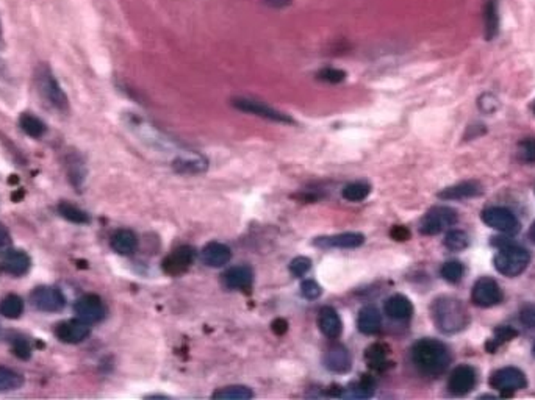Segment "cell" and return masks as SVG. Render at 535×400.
<instances>
[{"label":"cell","instance_id":"1","mask_svg":"<svg viewBox=\"0 0 535 400\" xmlns=\"http://www.w3.org/2000/svg\"><path fill=\"white\" fill-rule=\"evenodd\" d=\"M412 362L421 374L438 377L446 373L451 364V352L442 341L424 338L412 347Z\"/></svg>","mask_w":535,"mask_h":400},{"label":"cell","instance_id":"2","mask_svg":"<svg viewBox=\"0 0 535 400\" xmlns=\"http://www.w3.org/2000/svg\"><path fill=\"white\" fill-rule=\"evenodd\" d=\"M432 320L444 335L459 333L468 324V313L459 298L442 296L432 302Z\"/></svg>","mask_w":535,"mask_h":400},{"label":"cell","instance_id":"3","mask_svg":"<svg viewBox=\"0 0 535 400\" xmlns=\"http://www.w3.org/2000/svg\"><path fill=\"white\" fill-rule=\"evenodd\" d=\"M529 263H531L529 252L520 246L510 244V242H503L493 258L494 269L505 277H518L527 269Z\"/></svg>","mask_w":535,"mask_h":400},{"label":"cell","instance_id":"4","mask_svg":"<svg viewBox=\"0 0 535 400\" xmlns=\"http://www.w3.org/2000/svg\"><path fill=\"white\" fill-rule=\"evenodd\" d=\"M36 83H38V89L41 95L46 100L47 104H50L61 113H65L69 110V100H67V95L65 94L63 89H61L60 83L56 82V78L54 77L50 67L46 64L39 66V69L36 72Z\"/></svg>","mask_w":535,"mask_h":400},{"label":"cell","instance_id":"5","mask_svg":"<svg viewBox=\"0 0 535 400\" xmlns=\"http://www.w3.org/2000/svg\"><path fill=\"white\" fill-rule=\"evenodd\" d=\"M457 211L449 207H433L424 214L420 222V233L433 236L444 232L457 222Z\"/></svg>","mask_w":535,"mask_h":400},{"label":"cell","instance_id":"6","mask_svg":"<svg viewBox=\"0 0 535 400\" xmlns=\"http://www.w3.org/2000/svg\"><path fill=\"white\" fill-rule=\"evenodd\" d=\"M481 219L487 227L505 235H516L521 228L520 221H518L515 214L504 207L486 208L481 214Z\"/></svg>","mask_w":535,"mask_h":400},{"label":"cell","instance_id":"7","mask_svg":"<svg viewBox=\"0 0 535 400\" xmlns=\"http://www.w3.org/2000/svg\"><path fill=\"white\" fill-rule=\"evenodd\" d=\"M490 385L493 390L499 391L504 397H509L516 391L526 388L527 380L525 373H521L518 368H503L494 370L490 377Z\"/></svg>","mask_w":535,"mask_h":400},{"label":"cell","instance_id":"8","mask_svg":"<svg viewBox=\"0 0 535 400\" xmlns=\"http://www.w3.org/2000/svg\"><path fill=\"white\" fill-rule=\"evenodd\" d=\"M32 305L43 313H58L66 305V297L58 288L49 285L38 286L30 294Z\"/></svg>","mask_w":535,"mask_h":400},{"label":"cell","instance_id":"9","mask_svg":"<svg viewBox=\"0 0 535 400\" xmlns=\"http://www.w3.org/2000/svg\"><path fill=\"white\" fill-rule=\"evenodd\" d=\"M504 294L497 280L492 277L479 279L471 291V301L479 308H492L503 302Z\"/></svg>","mask_w":535,"mask_h":400},{"label":"cell","instance_id":"10","mask_svg":"<svg viewBox=\"0 0 535 400\" xmlns=\"http://www.w3.org/2000/svg\"><path fill=\"white\" fill-rule=\"evenodd\" d=\"M232 105L236 110L244 111V113H251L253 116L263 117V119H269L273 122H279V123H293L295 121L291 119L288 115L282 113L279 110L273 108L263 102H258V100L253 99H246V97H236L232 100Z\"/></svg>","mask_w":535,"mask_h":400},{"label":"cell","instance_id":"11","mask_svg":"<svg viewBox=\"0 0 535 400\" xmlns=\"http://www.w3.org/2000/svg\"><path fill=\"white\" fill-rule=\"evenodd\" d=\"M74 311L78 319L88 324H98L106 316V307L102 298L95 294L82 296L74 303Z\"/></svg>","mask_w":535,"mask_h":400},{"label":"cell","instance_id":"12","mask_svg":"<svg viewBox=\"0 0 535 400\" xmlns=\"http://www.w3.org/2000/svg\"><path fill=\"white\" fill-rule=\"evenodd\" d=\"M91 333V327L82 319H67L55 327V336L66 344H80Z\"/></svg>","mask_w":535,"mask_h":400},{"label":"cell","instance_id":"13","mask_svg":"<svg viewBox=\"0 0 535 400\" xmlns=\"http://www.w3.org/2000/svg\"><path fill=\"white\" fill-rule=\"evenodd\" d=\"M194 261V249L190 246H182L179 249L172 250V253L163 260L161 268L165 270V274L177 277L188 270V268Z\"/></svg>","mask_w":535,"mask_h":400},{"label":"cell","instance_id":"14","mask_svg":"<svg viewBox=\"0 0 535 400\" xmlns=\"http://www.w3.org/2000/svg\"><path fill=\"white\" fill-rule=\"evenodd\" d=\"M476 370L468 364H462L457 366V368L449 374L448 390L451 394H454V396H465V394H468L473 388L476 386Z\"/></svg>","mask_w":535,"mask_h":400},{"label":"cell","instance_id":"15","mask_svg":"<svg viewBox=\"0 0 535 400\" xmlns=\"http://www.w3.org/2000/svg\"><path fill=\"white\" fill-rule=\"evenodd\" d=\"M365 242V236L358 232L338 233L332 236H319L313 244L319 249H357Z\"/></svg>","mask_w":535,"mask_h":400},{"label":"cell","instance_id":"16","mask_svg":"<svg viewBox=\"0 0 535 400\" xmlns=\"http://www.w3.org/2000/svg\"><path fill=\"white\" fill-rule=\"evenodd\" d=\"M324 368L334 374H348L352 368V358L348 349L341 344L330 346L323 357Z\"/></svg>","mask_w":535,"mask_h":400},{"label":"cell","instance_id":"17","mask_svg":"<svg viewBox=\"0 0 535 400\" xmlns=\"http://www.w3.org/2000/svg\"><path fill=\"white\" fill-rule=\"evenodd\" d=\"M202 263L207 264L208 268H223L232 258V250L223 242L212 241L202 249L201 252Z\"/></svg>","mask_w":535,"mask_h":400},{"label":"cell","instance_id":"18","mask_svg":"<svg viewBox=\"0 0 535 400\" xmlns=\"http://www.w3.org/2000/svg\"><path fill=\"white\" fill-rule=\"evenodd\" d=\"M318 325L321 333L328 336L329 340H337L343 331V322L338 314L332 307H323L318 316Z\"/></svg>","mask_w":535,"mask_h":400},{"label":"cell","instance_id":"19","mask_svg":"<svg viewBox=\"0 0 535 400\" xmlns=\"http://www.w3.org/2000/svg\"><path fill=\"white\" fill-rule=\"evenodd\" d=\"M224 285L229 290L244 291L249 290L253 281V272L249 266H235L230 268L224 275Z\"/></svg>","mask_w":535,"mask_h":400},{"label":"cell","instance_id":"20","mask_svg":"<svg viewBox=\"0 0 535 400\" xmlns=\"http://www.w3.org/2000/svg\"><path fill=\"white\" fill-rule=\"evenodd\" d=\"M482 193V187L479 182L475 180H468V182H462L454 185V187L444 188L438 193V197L443 200H464L470 199V197H476Z\"/></svg>","mask_w":535,"mask_h":400},{"label":"cell","instance_id":"21","mask_svg":"<svg viewBox=\"0 0 535 400\" xmlns=\"http://www.w3.org/2000/svg\"><path fill=\"white\" fill-rule=\"evenodd\" d=\"M30 266L32 260L24 250H10L2 261V269L13 277H21V275L27 274Z\"/></svg>","mask_w":535,"mask_h":400},{"label":"cell","instance_id":"22","mask_svg":"<svg viewBox=\"0 0 535 400\" xmlns=\"http://www.w3.org/2000/svg\"><path fill=\"white\" fill-rule=\"evenodd\" d=\"M357 327L360 333L366 336L379 333L382 327V316L380 311L374 305H366L360 309L358 318H357Z\"/></svg>","mask_w":535,"mask_h":400},{"label":"cell","instance_id":"23","mask_svg":"<svg viewBox=\"0 0 535 400\" xmlns=\"http://www.w3.org/2000/svg\"><path fill=\"white\" fill-rule=\"evenodd\" d=\"M385 313L394 320H409L413 314V305L407 297L402 294H394L388 297L384 305Z\"/></svg>","mask_w":535,"mask_h":400},{"label":"cell","instance_id":"24","mask_svg":"<svg viewBox=\"0 0 535 400\" xmlns=\"http://www.w3.org/2000/svg\"><path fill=\"white\" fill-rule=\"evenodd\" d=\"M110 246L111 249L116 253H119V255H132L138 247V238L132 230L122 228L117 230V232H115V235L111 236Z\"/></svg>","mask_w":535,"mask_h":400},{"label":"cell","instance_id":"25","mask_svg":"<svg viewBox=\"0 0 535 400\" xmlns=\"http://www.w3.org/2000/svg\"><path fill=\"white\" fill-rule=\"evenodd\" d=\"M376 383L369 377H362L358 381H354L346 388H341L340 396L343 399H369L373 397Z\"/></svg>","mask_w":535,"mask_h":400},{"label":"cell","instance_id":"26","mask_svg":"<svg viewBox=\"0 0 535 400\" xmlns=\"http://www.w3.org/2000/svg\"><path fill=\"white\" fill-rule=\"evenodd\" d=\"M483 32H486L487 41H492V39L497 38L498 35V0H486V3H483Z\"/></svg>","mask_w":535,"mask_h":400},{"label":"cell","instance_id":"27","mask_svg":"<svg viewBox=\"0 0 535 400\" xmlns=\"http://www.w3.org/2000/svg\"><path fill=\"white\" fill-rule=\"evenodd\" d=\"M19 126L22 128V132L27 133L30 138L39 139L46 134V123H44L39 117L33 116L32 113H22L19 117Z\"/></svg>","mask_w":535,"mask_h":400},{"label":"cell","instance_id":"28","mask_svg":"<svg viewBox=\"0 0 535 400\" xmlns=\"http://www.w3.org/2000/svg\"><path fill=\"white\" fill-rule=\"evenodd\" d=\"M213 399L218 400H251L253 399V391L249 386L230 385L223 386L213 392Z\"/></svg>","mask_w":535,"mask_h":400},{"label":"cell","instance_id":"29","mask_svg":"<svg viewBox=\"0 0 535 400\" xmlns=\"http://www.w3.org/2000/svg\"><path fill=\"white\" fill-rule=\"evenodd\" d=\"M174 169L180 174H199L207 169V160L201 155L180 156L174 161Z\"/></svg>","mask_w":535,"mask_h":400},{"label":"cell","instance_id":"30","mask_svg":"<svg viewBox=\"0 0 535 400\" xmlns=\"http://www.w3.org/2000/svg\"><path fill=\"white\" fill-rule=\"evenodd\" d=\"M24 311V301L18 294H8L0 302V314L7 319H18Z\"/></svg>","mask_w":535,"mask_h":400},{"label":"cell","instance_id":"31","mask_svg":"<svg viewBox=\"0 0 535 400\" xmlns=\"http://www.w3.org/2000/svg\"><path fill=\"white\" fill-rule=\"evenodd\" d=\"M516 336H518V331L515 329H512V327H507V325L498 327V329L493 331V336L486 342V349L490 353H493L498 347L512 341Z\"/></svg>","mask_w":535,"mask_h":400},{"label":"cell","instance_id":"32","mask_svg":"<svg viewBox=\"0 0 535 400\" xmlns=\"http://www.w3.org/2000/svg\"><path fill=\"white\" fill-rule=\"evenodd\" d=\"M24 385V377L16 370L0 366V392L16 391Z\"/></svg>","mask_w":535,"mask_h":400},{"label":"cell","instance_id":"33","mask_svg":"<svg viewBox=\"0 0 535 400\" xmlns=\"http://www.w3.org/2000/svg\"><path fill=\"white\" fill-rule=\"evenodd\" d=\"M58 214L63 219H66V221H69L72 224H88L89 222V216L87 211L80 210V208L69 204V202H60L58 204Z\"/></svg>","mask_w":535,"mask_h":400},{"label":"cell","instance_id":"34","mask_svg":"<svg viewBox=\"0 0 535 400\" xmlns=\"http://www.w3.org/2000/svg\"><path fill=\"white\" fill-rule=\"evenodd\" d=\"M365 358L368 362L369 368H373L376 370H382L388 364L387 360V349L382 344H373L366 349L365 352Z\"/></svg>","mask_w":535,"mask_h":400},{"label":"cell","instance_id":"35","mask_svg":"<svg viewBox=\"0 0 535 400\" xmlns=\"http://www.w3.org/2000/svg\"><path fill=\"white\" fill-rule=\"evenodd\" d=\"M442 277L448 281V283H459V281L464 279L465 275V266L464 263L459 260H449L442 266L440 270Z\"/></svg>","mask_w":535,"mask_h":400},{"label":"cell","instance_id":"36","mask_svg":"<svg viewBox=\"0 0 535 400\" xmlns=\"http://www.w3.org/2000/svg\"><path fill=\"white\" fill-rule=\"evenodd\" d=\"M371 193V187L368 183H349L348 187L343 189V199H346L348 202H362Z\"/></svg>","mask_w":535,"mask_h":400},{"label":"cell","instance_id":"37","mask_svg":"<svg viewBox=\"0 0 535 400\" xmlns=\"http://www.w3.org/2000/svg\"><path fill=\"white\" fill-rule=\"evenodd\" d=\"M470 244V238L468 235L462 230H451V232L446 235L444 238V247L451 252H462L465 250Z\"/></svg>","mask_w":535,"mask_h":400},{"label":"cell","instance_id":"38","mask_svg":"<svg viewBox=\"0 0 535 400\" xmlns=\"http://www.w3.org/2000/svg\"><path fill=\"white\" fill-rule=\"evenodd\" d=\"M518 156L523 163H529L532 165L535 163V139L529 138V139H523L520 144H518Z\"/></svg>","mask_w":535,"mask_h":400},{"label":"cell","instance_id":"39","mask_svg":"<svg viewBox=\"0 0 535 400\" xmlns=\"http://www.w3.org/2000/svg\"><path fill=\"white\" fill-rule=\"evenodd\" d=\"M317 77L319 78L321 82L337 84V83H341L343 80H345L346 72L341 71V69H335V67H324V69H321L318 72Z\"/></svg>","mask_w":535,"mask_h":400},{"label":"cell","instance_id":"40","mask_svg":"<svg viewBox=\"0 0 535 400\" xmlns=\"http://www.w3.org/2000/svg\"><path fill=\"white\" fill-rule=\"evenodd\" d=\"M310 269H312V260L307 257H296L295 260L290 263V272L293 277L296 279L304 277Z\"/></svg>","mask_w":535,"mask_h":400},{"label":"cell","instance_id":"41","mask_svg":"<svg viewBox=\"0 0 535 400\" xmlns=\"http://www.w3.org/2000/svg\"><path fill=\"white\" fill-rule=\"evenodd\" d=\"M11 346H13V352L19 360H30L32 347H30V342H28L25 338H22V336L13 338Z\"/></svg>","mask_w":535,"mask_h":400},{"label":"cell","instance_id":"42","mask_svg":"<svg viewBox=\"0 0 535 400\" xmlns=\"http://www.w3.org/2000/svg\"><path fill=\"white\" fill-rule=\"evenodd\" d=\"M520 322L529 330H535V303H525L520 308Z\"/></svg>","mask_w":535,"mask_h":400},{"label":"cell","instance_id":"43","mask_svg":"<svg viewBox=\"0 0 535 400\" xmlns=\"http://www.w3.org/2000/svg\"><path fill=\"white\" fill-rule=\"evenodd\" d=\"M301 294L302 297L308 298V301H315V298H318L323 294V288H321V285L317 283L315 280H306L302 281L301 285Z\"/></svg>","mask_w":535,"mask_h":400},{"label":"cell","instance_id":"44","mask_svg":"<svg viewBox=\"0 0 535 400\" xmlns=\"http://www.w3.org/2000/svg\"><path fill=\"white\" fill-rule=\"evenodd\" d=\"M13 247V239H11L10 230L7 225L0 222V258H3Z\"/></svg>","mask_w":535,"mask_h":400},{"label":"cell","instance_id":"45","mask_svg":"<svg viewBox=\"0 0 535 400\" xmlns=\"http://www.w3.org/2000/svg\"><path fill=\"white\" fill-rule=\"evenodd\" d=\"M479 106H481L482 111L493 113L494 110L498 108V102L492 94H486V95H482L481 100H479Z\"/></svg>","mask_w":535,"mask_h":400},{"label":"cell","instance_id":"46","mask_svg":"<svg viewBox=\"0 0 535 400\" xmlns=\"http://www.w3.org/2000/svg\"><path fill=\"white\" fill-rule=\"evenodd\" d=\"M390 236L396 241H407L410 239V230L404 227V225H394L390 232Z\"/></svg>","mask_w":535,"mask_h":400},{"label":"cell","instance_id":"47","mask_svg":"<svg viewBox=\"0 0 535 400\" xmlns=\"http://www.w3.org/2000/svg\"><path fill=\"white\" fill-rule=\"evenodd\" d=\"M271 330H273L274 333L277 335V336L285 335V333H286V330H288V322H286L285 319L277 318V319H275V320H273V324H271Z\"/></svg>","mask_w":535,"mask_h":400},{"label":"cell","instance_id":"48","mask_svg":"<svg viewBox=\"0 0 535 400\" xmlns=\"http://www.w3.org/2000/svg\"><path fill=\"white\" fill-rule=\"evenodd\" d=\"M263 2L273 8H285L291 5L293 0H263Z\"/></svg>","mask_w":535,"mask_h":400},{"label":"cell","instance_id":"49","mask_svg":"<svg viewBox=\"0 0 535 400\" xmlns=\"http://www.w3.org/2000/svg\"><path fill=\"white\" fill-rule=\"evenodd\" d=\"M529 239H531L534 244H535V221L532 222L531 228H529Z\"/></svg>","mask_w":535,"mask_h":400},{"label":"cell","instance_id":"50","mask_svg":"<svg viewBox=\"0 0 535 400\" xmlns=\"http://www.w3.org/2000/svg\"><path fill=\"white\" fill-rule=\"evenodd\" d=\"M532 355L535 357V342H534V346H532Z\"/></svg>","mask_w":535,"mask_h":400}]
</instances>
